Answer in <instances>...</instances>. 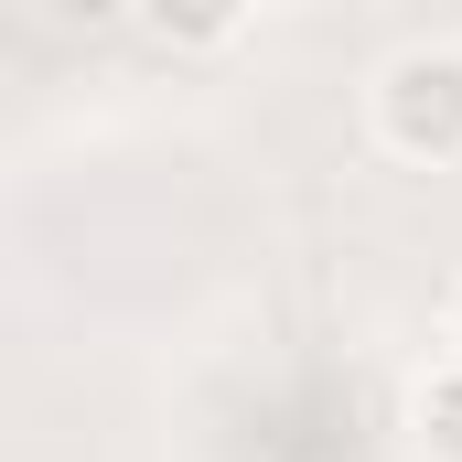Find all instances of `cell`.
I'll return each mask as SVG.
<instances>
[{"instance_id":"6da1fadb","label":"cell","mask_w":462,"mask_h":462,"mask_svg":"<svg viewBox=\"0 0 462 462\" xmlns=\"http://www.w3.org/2000/svg\"><path fill=\"white\" fill-rule=\"evenodd\" d=\"M376 140L398 162H462V43H409L376 76Z\"/></svg>"},{"instance_id":"7a4b0ae2","label":"cell","mask_w":462,"mask_h":462,"mask_svg":"<svg viewBox=\"0 0 462 462\" xmlns=\"http://www.w3.org/2000/svg\"><path fill=\"white\" fill-rule=\"evenodd\" d=\"M409 420H420V452H430V462H462V365L420 387V409H409Z\"/></svg>"},{"instance_id":"3957f363","label":"cell","mask_w":462,"mask_h":462,"mask_svg":"<svg viewBox=\"0 0 462 462\" xmlns=\"http://www.w3.org/2000/svg\"><path fill=\"white\" fill-rule=\"evenodd\" d=\"M140 32H151V43H194V54H205V43H226V32H236V11H151Z\"/></svg>"},{"instance_id":"277c9868","label":"cell","mask_w":462,"mask_h":462,"mask_svg":"<svg viewBox=\"0 0 462 462\" xmlns=\"http://www.w3.org/2000/svg\"><path fill=\"white\" fill-rule=\"evenodd\" d=\"M452 365H462V301H452Z\"/></svg>"}]
</instances>
